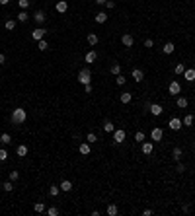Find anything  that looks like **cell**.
Returning a JSON list of instances; mask_svg holds the SVG:
<instances>
[{
  "mask_svg": "<svg viewBox=\"0 0 195 216\" xmlns=\"http://www.w3.org/2000/svg\"><path fill=\"white\" fill-rule=\"evenodd\" d=\"M26 119H27L26 109H21V107H16V109L12 111V125H21V123H26Z\"/></svg>",
  "mask_w": 195,
  "mask_h": 216,
  "instance_id": "obj_1",
  "label": "cell"
},
{
  "mask_svg": "<svg viewBox=\"0 0 195 216\" xmlns=\"http://www.w3.org/2000/svg\"><path fill=\"white\" fill-rule=\"evenodd\" d=\"M90 80H92V72H90V68H82L80 72H78V82L80 84H90Z\"/></svg>",
  "mask_w": 195,
  "mask_h": 216,
  "instance_id": "obj_2",
  "label": "cell"
},
{
  "mask_svg": "<svg viewBox=\"0 0 195 216\" xmlns=\"http://www.w3.org/2000/svg\"><path fill=\"white\" fill-rule=\"evenodd\" d=\"M125 136H127V133L123 131V128H115V131H113V142L115 144L125 142Z\"/></svg>",
  "mask_w": 195,
  "mask_h": 216,
  "instance_id": "obj_3",
  "label": "cell"
},
{
  "mask_svg": "<svg viewBox=\"0 0 195 216\" xmlns=\"http://www.w3.org/2000/svg\"><path fill=\"white\" fill-rule=\"evenodd\" d=\"M168 127L172 128V131H179V128L183 127V123H182V119H178V117H172V119L168 121Z\"/></svg>",
  "mask_w": 195,
  "mask_h": 216,
  "instance_id": "obj_4",
  "label": "cell"
},
{
  "mask_svg": "<svg viewBox=\"0 0 195 216\" xmlns=\"http://www.w3.org/2000/svg\"><path fill=\"white\" fill-rule=\"evenodd\" d=\"M162 136H164V131H162L160 127H154V128H152V133H150V138H152L154 142H160V140H162Z\"/></svg>",
  "mask_w": 195,
  "mask_h": 216,
  "instance_id": "obj_5",
  "label": "cell"
},
{
  "mask_svg": "<svg viewBox=\"0 0 195 216\" xmlns=\"http://www.w3.org/2000/svg\"><path fill=\"white\" fill-rule=\"evenodd\" d=\"M45 33H47V29H43V27H37V29H33V31H31V39H33V41H41L43 37H45Z\"/></svg>",
  "mask_w": 195,
  "mask_h": 216,
  "instance_id": "obj_6",
  "label": "cell"
},
{
  "mask_svg": "<svg viewBox=\"0 0 195 216\" xmlns=\"http://www.w3.org/2000/svg\"><path fill=\"white\" fill-rule=\"evenodd\" d=\"M168 92L172 93V96H178V93L182 92V86H179V82H176V80H174V82L168 86Z\"/></svg>",
  "mask_w": 195,
  "mask_h": 216,
  "instance_id": "obj_7",
  "label": "cell"
},
{
  "mask_svg": "<svg viewBox=\"0 0 195 216\" xmlns=\"http://www.w3.org/2000/svg\"><path fill=\"white\" fill-rule=\"evenodd\" d=\"M131 78H133L135 82H142V80H144V72H142L141 68H135V70L131 72Z\"/></svg>",
  "mask_w": 195,
  "mask_h": 216,
  "instance_id": "obj_8",
  "label": "cell"
},
{
  "mask_svg": "<svg viewBox=\"0 0 195 216\" xmlns=\"http://www.w3.org/2000/svg\"><path fill=\"white\" fill-rule=\"evenodd\" d=\"M148 111L154 115V117H158V115H162V105H158V103H150V107H148Z\"/></svg>",
  "mask_w": 195,
  "mask_h": 216,
  "instance_id": "obj_9",
  "label": "cell"
},
{
  "mask_svg": "<svg viewBox=\"0 0 195 216\" xmlns=\"http://www.w3.org/2000/svg\"><path fill=\"white\" fill-rule=\"evenodd\" d=\"M55 8H57V12H59V14H64V12L68 10V2H67V0H59Z\"/></svg>",
  "mask_w": 195,
  "mask_h": 216,
  "instance_id": "obj_10",
  "label": "cell"
},
{
  "mask_svg": "<svg viewBox=\"0 0 195 216\" xmlns=\"http://www.w3.org/2000/svg\"><path fill=\"white\" fill-rule=\"evenodd\" d=\"M183 78H185L187 82H195V68H185Z\"/></svg>",
  "mask_w": 195,
  "mask_h": 216,
  "instance_id": "obj_11",
  "label": "cell"
},
{
  "mask_svg": "<svg viewBox=\"0 0 195 216\" xmlns=\"http://www.w3.org/2000/svg\"><path fill=\"white\" fill-rule=\"evenodd\" d=\"M78 152H80L82 156H88L90 154V142H82L80 146H78Z\"/></svg>",
  "mask_w": 195,
  "mask_h": 216,
  "instance_id": "obj_12",
  "label": "cell"
},
{
  "mask_svg": "<svg viewBox=\"0 0 195 216\" xmlns=\"http://www.w3.org/2000/svg\"><path fill=\"white\" fill-rule=\"evenodd\" d=\"M121 43H123V45L125 47H133V43H135V39L131 37V35H129V33H125L123 35V37H121Z\"/></svg>",
  "mask_w": 195,
  "mask_h": 216,
  "instance_id": "obj_13",
  "label": "cell"
},
{
  "mask_svg": "<svg viewBox=\"0 0 195 216\" xmlns=\"http://www.w3.org/2000/svg\"><path fill=\"white\" fill-rule=\"evenodd\" d=\"M152 150H154V144L152 142H142V154H152Z\"/></svg>",
  "mask_w": 195,
  "mask_h": 216,
  "instance_id": "obj_14",
  "label": "cell"
},
{
  "mask_svg": "<svg viewBox=\"0 0 195 216\" xmlns=\"http://www.w3.org/2000/svg\"><path fill=\"white\" fill-rule=\"evenodd\" d=\"M96 59H98V53L96 51H90V53H86V62H88V64H92V62H96Z\"/></svg>",
  "mask_w": 195,
  "mask_h": 216,
  "instance_id": "obj_15",
  "label": "cell"
},
{
  "mask_svg": "<svg viewBox=\"0 0 195 216\" xmlns=\"http://www.w3.org/2000/svg\"><path fill=\"white\" fill-rule=\"evenodd\" d=\"M119 99H121V103H131V99H133V93H129V92H123L119 96Z\"/></svg>",
  "mask_w": 195,
  "mask_h": 216,
  "instance_id": "obj_16",
  "label": "cell"
},
{
  "mask_svg": "<svg viewBox=\"0 0 195 216\" xmlns=\"http://www.w3.org/2000/svg\"><path fill=\"white\" fill-rule=\"evenodd\" d=\"M61 187V191H64V193H68V191H72V183L68 181V179H64V181L59 185Z\"/></svg>",
  "mask_w": 195,
  "mask_h": 216,
  "instance_id": "obj_17",
  "label": "cell"
},
{
  "mask_svg": "<svg viewBox=\"0 0 195 216\" xmlns=\"http://www.w3.org/2000/svg\"><path fill=\"white\" fill-rule=\"evenodd\" d=\"M182 154H183V152H182V148H179V146H176L174 150H172V156H174V160H176V162L182 160Z\"/></svg>",
  "mask_w": 195,
  "mask_h": 216,
  "instance_id": "obj_18",
  "label": "cell"
},
{
  "mask_svg": "<svg viewBox=\"0 0 195 216\" xmlns=\"http://www.w3.org/2000/svg\"><path fill=\"white\" fill-rule=\"evenodd\" d=\"M33 18H35V21H37V24H43V21H45V12H43V10H37Z\"/></svg>",
  "mask_w": 195,
  "mask_h": 216,
  "instance_id": "obj_19",
  "label": "cell"
},
{
  "mask_svg": "<svg viewBox=\"0 0 195 216\" xmlns=\"http://www.w3.org/2000/svg\"><path fill=\"white\" fill-rule=\"evenodd\" d=\"M16 154H18L20 158H24V156L27 154V146H26V144H20V146L16 148Z\"/></svg>",
  "mask_w": 195,
  "mask_h": 216,
  "instance_id": "obj_20",
  "label": "cell"
},
{
  "mask_svg": "<svg viewBox=\"0 0 195 216\" xmlns=\"http://www.w3.org/2000/svg\"><path fill=\"white\" fill-rule=\"evenodd\" d=\"M162 49H164V53H166V55H172V53H174V49H176V45L168 41V43H166V45H164Z\"/></svg>",
  "mask_w": 195,
  "mask_h": 216,
  "instance_id": "obj_21",
  "label": "cell"
},
{
  "mask_svg": "<svg viewBox=\"0 0 195 216\" xmlns=\"http://www.w3.org/2000/svg\"><path fill=\"white\" fill-rule=\"evenodd\" d=\"M96 21H98V24H104V21H107V14H105V12H98V14H96Z\"/></svg>",
  "mask_w": 195,
  "mask_h": 216,
  "instance_id": "obj_22",
  "label": "cell"
},
{
  "mask_svg": "<svg viewBox=\"0 0 195 216\" xmlns=\"http://www.w3.org/2000/svg\"><path fill=\"white\" fill-rule=\"evenodd\" d=\"M86 39H88V45H92V47H94V45H98V35H96V33H90Z\"/></svg>",
  "mask_w": 195,
  "mask_h": 216,
  "instance_id": "obj_23",
  "label": "cell"
},
{
  "mask_svg": "<svg viewBox=\"0 0 195 216\" xmlns=\"http://www.w3.org/2000/svg\"><path fill=\"white\" fill-rule=\"evenodd\" d=\"M104 131H105V133H113V131H115V127H113L111 121H104Z\"/></svg>",
  "mask_w": 195,
  "mask_h": 216,
  "instance_id": "obj_24",
  "label": "cell"
},
{
  "mask_svg": "<svg viewBox=\"0 0 195 216\" xmlns=\"http://www.w3.org/2000/svg\"><path fill=\"white\" fill-rule=\"evenodd\" d=\"M176 105L179 107V109H185V107H187V99L185 97H178L176 99Z\"/></svg>",
  "mask_w": 195,
  "mask_h": 216,
  "instance_id": "obj_25",
  "label": "cell"
},
{
  "mask_svg": "<svg viewBox=\"0 0 195 216\" xmlns=\"http://www.w3.org/2000/svg\"><path fill=\"white\" fill-rule=\"evenodd\" d=\"M182 123L185 125V127H191L193 125V115L189 113V115H185V117H183V121H182Z\"/></svg>",
  "mask_w": 195,
  "mask_h": 216,
  "instance_id": "obj_26",
  "label": "cell"
},
{
  "mask_svg": "<svg viewBox=\"0 0 195 216\" xmlns=\"http://www.w3.org/2000/svg\"><path fill=\"white\" fill-rule=\"evenodd\" d=\"M0 142H2V144H10V142H12V136H10L8 133L0 134Z\"/></svg>",
  "mask_w": 195,
  "mask_h": 216,
  "instance_id": "obj_27",
  "label": "cell"
},
{
  "mask_svg": "<svg viewBox=\"0 0 195 216\" xmlns=\"http://www.w3.org/2000/svg\"><path fill=\"white\" fill-rule=\"evenodd\" d=\"M111 74L113 76H119L121 74V64H117V62L113 64V66H111Z\"/></svg>",
  "mask_w": 195,
  "mask_h": 216,
  "instance_id": "obj_28",
  "label": "cell"
},
{
  "mask_svg": "<svg viewBox=\"0 0 195 216\" xmlns=\"http://www.w3.org/2000/svg\"><path fill=\"white\" fill-rule=\"evenodd\" d=\"M18 20H20V21H27V20H30V14H27L26 10H21V12L18 14Z\"/></svg>",
  "mask_w": 195,
  "mask_h": 216,
  "instance_id": "obj_29",
  "label": "cell"
},
{
  "mask_svg": "<svg viewBox=\"0 0 195 216\" xmlns=\"http://www.w3.org/2000/svg\"><path fill=\"white\" fill-rule=\"evenodd\" d=\"M35 212H37V214H41V212H45L47 210V208H45V205H43V203H35Z\"/></svg>",
  "mask_w": 195,
  "mask_h": 216,
  "instance_id": "obj_30",
  "label": "cell"
},
{
  "mask_svg": "<svg viewBox=\"0 0 195 216\" xmlns=\"http://www.w3.org/2000/svg\"><path fill=\"white\" fill-rule=\"evenodd\" d=\"M59 191H61V187H59V185H51V189H49L51 197H57V195H59Z\"/></svg>",
  "mask_w": 195,
  "mask_h": 216,
  "instance_id": "obj_31",
  "label": "cell"
},
{
  "mask_svg": "<svg viewBox=\"0 0 195 216\" xmlns=\"http://www.w3.org/2000/svg\"><path fill=\"white\" fill-rule=\"evenodd\" d=\"M117 212H119V210H117V206H115V205H109V206H107V214H109V216H115Z\"/></svg>",
  "mask_w": 195,
  "mask_h": 216,
  "instance_id": "obj_32",
  "label": "cell"
},
{
  "mask_svg": "<svg viewBox=\"0 0 195 216\" xmlns=\"http://www.w3.org/2000/svg\"><path fill=\"white\" fill-rule=\"evenodd\" d=\"M4 27H6V29H8V31H12L14 27H16V21H14V20H8V21H6V24H4Z\"/></svg>",
  "mask_w": 195,
  "mask_h": 216,
  "instance_id": "obj_33",
  "label": "cell"
},
{
  "mask_svg": "<svg viewBox=\"0 0 195 216\" xmlns=\"http://www.w3.org/2000/svg\"><path fill=\"white\" fill-rule=\"evenodd\" d=\"M135 140L142 144V142H144V133H142V131H139V133H135Z\"/></svg>",
  "mask_w": 195,
  "mask_h": 216,
  "instance_id": "obj_34",
  "label": "cell"
},
{
  "mask_svg": "<svg viewBox=\"0 0 195 216\" xmlns=\"http://www.w3.org/2000/svg\"><path fill=\"white\" fill-rule=\"evenodd\" d=\"M37 49H39V51H47V49H49V43H47L45 39H41V41H39V47H37Z\"/></svg>",
  "mask_w": 195,
  "mask_h": 216,
  "instance_id": "obj_35",
  "label": "cell"
},
{
  "mask_svg": "<svg viewBox=\"0 0 195 216\" xmlns=\"http://www.w3.org/2000/svg\"><path fill=\"white\" fill-rule=\"evenodd\" d=\"M115 82H117V86H123V84L127 82V78H125L123 74H119V76H115Z\"/></svg>",
  "mask_w": 195,
  "mask_h": 216,
  "instance_id": "obj_36",
  "label": "cell"
},
{
  "mask_svg": "<svg viewBox=\"0 0 195 216\" xmlns=\"http://www.w3.org/2000/svg\"><path fill=\"white\" fill-rule=\"evenodd\" d=\"M47 214L49 216H57V214H59V208H57V206H49L47 208Z\"/></svg>",
  "mask_w": 195,
  "mask_h": 216,
  "instance_id": "obj_37",
  "label": "cell"
},
{
  "mask_svg": "<svg viewBox=\"0 0 195 216\" xmlns=\"http://www.w3.org/2000/svg\"><path fill=\"white\" fill-rule=\"evenodd\" d=\"M86 140H88L90 144H94V142H98V136L94 134V133H88V136H86Z\"/></svg>",
  "mask_w": 195,
  "mask_h": 216,
  "instance_id": "obj_38",
  "label": "cell"
},
{
  "mask_svg": "<svg viewBox=\"0 0 195 216\" xmlns=\"http://www.w3.org/2000/svg\"><path fill=\"white\" fill-rule=\"evenodd\" d=\"M6 160H8V152L4 148H0V162H6Z\"/></svg>",
  "mask_w": 195,
  "mask_h": 216,
  "instance_id": "obj_39",
  "label": "cell"
},
{
  "mask_svg": "<svg viewBox=\"0 0 195 216\" xmlns=\"http://www.w3.org/2000/svg\"><path fill=\"white\" fill-rule=\"evenodd\" d=\"M183 72H185V66H183V64H182V62L176 64V74H183Z\"/></svg>",
  "mask_w": 195,
  "mask_h": 216,
  "instance_id": "obj_40",
  "label": "cell"
},
{
  "mask_svg": "<svg viewBox=\"0 0 195 216\" xmlns=\"http://www.w3.org/2000/svg\"><path fill=\"white\" fill-rule=\"evenodd\" d=\"M18 4H20V8H21V10H26L27 6H30V0H18Z\"/></svg>",
  "mask_w": 195,
  "mask_h": 216,
  "instance_id": "obj_41",
  "label": "cell"
},
{
  "mask_svg": "<svg viewBox=\"0 0 195 216\" xmlns=\"http://www.w3.org/2000/svg\"><path fill=\"white\" fill-rule=\"evenodd\" d=\"M18 179H20L18 171H10V181H18Z\"/></svg>",
  "mask_w": 195,
  "mask_h": 216,
  "instance_id": "obj_42",
  "label": "cell"
},
{
  "mask_svg": "<svg viewBox=\"0 0 195 216\" xmlns=\"http://www.w3.org/2000/svg\"><path fill=\"white\" fill-rule=\"evenodd\" d=\"M2 187H4V191H8V193H10V191L14 189V185H12V181H6V183H4Z\"/></svg>",
  "mask_w": 195,
  "mask_h": 216,
  "instance_id": "obj_43",
  "label": "cell"
},
{
  "mask_svg": "<svg viewBox=\"0 0 195 216\" xmlns=\"http://www.w3.org/2000/svg\"><path fill=\"white\" fill-rule=\"evenodd\" d=\"M105 8L107 10H113L115 8V2H113V0H107V2H105Z\"/></svg>",
  "mask_w": 195,
  "mask_h": 216,
  "instance_id": "obj_44",
  "label": "cell"
},
{
  "mask_svg": "<svg viewBox=\"0 0 195 216\" xmlns=\"http://www.w3.org/2000/svg\"><path fill=\"white\" fill-rule=\"evenodd\" d=\"M176 171H178V173H183V171H185V165L183 164H178L176 165Z\"/></svg>",
  "mask_w": 195,
  "mask_h": 216,
  "instance_id": "obj_45",
  "label": "cell"
},
{
  "mask_svg": "<svg viewBox=\"0 0 195 216\" xmlns=\"http://www.w3.org/2000/svg\"><path fill=\"white\" fill-rule=\"evenodd\" d=\"M152 45H154V41H152V39H146V41H144V47H148V49H150Z\"/></svg>",
  "mask_w": 195,
  "mask_h": 216,
  "instance_id": "obj_46",
  "label": "cell"
},
{
  "mask_svg": "<svg viewBox=\"0 0 195 216\" xmlns=\"http://www.w3.org/2000/svg\"><path fill=\"white\" fill-rule=\"evenodd\" d=\"M84 92H86V93H92V84H86V86H84Z\"/></svg>",
  "mask_w": 195,
  "mask_h": 216,
  "instance_id": "obj_47",
  "label": "cell"
},
{
  "mask_svg": "<svg viewBox=\"0 0 195 216\" xmlns=\"http://www.w3.org/2000/svg\"><path fill=\"white\" fill-rule=\"evenodd\" d=\"M142 214H144V216H150V214H152V210H150V208H144Z\"/></svg>",
  "mask_w": 195,
  "mask_h": 216,
  "instance_id": "obj_48",
  "label": "cell"
},
{
  "mask_svg": "<svg viewBox=\"0 0 195 216\" xmlns=\"http://www.w3.org/2000/svg\"><path fill=\"white\" fill-rule=\"evenodd\" d=\"M6 62V56H4V53H0V64H4Z\"/></svg>",
  "mask_w": 195,
  "mask_h": 216,
  "instance_id": "obj_49",
  "label": "cell"
},
{
  "mask_svg": "<svg viewBox=\"0 0 195 216\" xmlns=\"http://www.w3.org/2000/svg\"><path fill=\"white\" fill-rule=\"evenodd\" d=\"M8 2H10V0H0V4H2V6H6Z\"/></svg>",
  "mask_w": 195,
  "mask_h": 216,
  "instance_id": "obj_50",
  "label": "cell"
},
{
  "mask_svg": "<svg viewBox=\"0 0 195 216\" xmlns=\"http://www.w3.org/2000/svg\"><path fill=\"white\" fill-rule=\"evenodd\" d=\"M96 2H98V4H105V2H107V0H96Z\"/></svg>",
  "mask_w": 195,
  "mask_h": 216,
  "instance_id": "obj_51",
  "label": "cell"
}]
</instances>
